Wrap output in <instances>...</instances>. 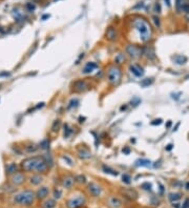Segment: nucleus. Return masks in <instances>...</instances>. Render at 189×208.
Segmentation results:
<instances>
[{"label":"nucleus","instance_id":"f257e3e1","mask_svg":"<svg viewBox=\"0 0 189 208\" xmlns=\"http://www.w3.org/2000/svg\"><path fill=\"white\" fill-rule=\"evenodd\" d=\"M21 167L24 171H35L39 173H44L47 171L49 165L43 158L40 157H32L23 160L21 162Z\"/></svg>","mask_w":189,"mask_h":208},{"label":"nucleus","instance_id":"f03ea898","mask_svg":"<svg viewBox=\"0 0 189 208\" xmlns=\"http://www.w3.org/2000/svg\"><path fill=\"white\" fill-rule=\"evenodd\" d=\"M132 26L137 29L139 34H140V39L142 42H147L149 41L151 38V27H150L149 23L147 22L144 18H137L132 21Z\"/></svg>","mask_w":189,"mask_h":208},{"label":"nucleus","instance_id":"7ed1b4c3","mask_svg":"<svg viewBox=\"0 0 189 208\" xmlns=\"http://www.w3.org/2000/svg\"><path fill=\"white\" fill-rule=\"evenodd\" d=\"M35 201V193L32 190H24L20 192L14 198V202L17 204L24 205V206H29L32 205Z\"/></svg>","mask_w":189,"mask_h":208},{"label":"nucleus","instance_id":"20e7f679","mask_svg":"<svg viewBox=\"0 0 189 208\" xmlns=\"http://www.w3.org/2000/svg\"><path fill=\"white\" fill-rule=\"evenodd\" d=\"M121 78H122V71L117 65H112L108 68L107 71V79L108 82L114 86L120 84Z\"/></svg>","mask_w":189,"mask_h":208},{"label":"nucleus","instance_id":"39448f33","mask_svg":"<svg viewBox=\"0 0 189 208\" xmlns=\"http://www.w3.org/2000/svg\"><path fill=\"white\" fill-rule=\"evenodd\" d=\"M85 197L84 195H76L74 198H71L66 202V205L69 208H80L85 204Z\"/></svg>","mask_w":189,"mask_h":208},{"label":"nucleus","instance_id":"423d86ee","mask_svg":"<svg viewBox=\"0 0 189 208\" xmlns=\"http://www.w3.org/2000/svg\"><path fill=\"white\" fill-rule=\"evenodd\" d=\"M126 53L132 59H138L143 55V49H141L140 46L134 45V44H128L126 46Z\"/></svg>","mask_w":189,"mask_h":208},{"label":"nucleus","instance_id":"0eeeda50","mask_svg":"<svg viewBox=\"0 0 189 208\" xmlns=\"http://www.w3.org/2000/svg\"><path fill=\"white\" fill-rule=\"evenodd\" d=\"M88 84L85 80H77L73 83V91L76 93H82L88 89Z\"/></svg>","mask_w":189,"mask_h":208},{"label":"nucleus","instance_id":"6e6552de","mask_svg":"<svg viewBox=\"0 0 189 208\" xmlns=\"http://www.w3.org/2000/svg\"><path fill=\"white\" fill-rule=\"evenodd\" d=\"M87 190L88 192L91 193L93 197H96V198H98V197H100L102 193V188L101 186H99L97 183H94L91 182L89 183L87 185Z\"/></svg>","mask_w":189,"mask_h":208},{"label":"nucleus","instance_id":"1a4fd4ad","mask_svg":"<svg viewBox=\"0 0 189 208\" xmlns=\"http://www.w3.org/2000/svg\"><path fill=\"white\" fill-rule=\"evenodd\" d=\"M129 71H130L132 75H134L138 78H140L144 75V68L139 64H131L129 66Z\"/></svg>","mask_w":189,"mask_h":208},{"label":"nucleus","instance_id":"9d476101","mask_svg":"<svg viewBox=\"0 0 189 208\" xmlns=\"http://www.w3.org/2000/svg\"><path fill=\"white\" fill-rule=\"evenodd\" d=\"M108 205L112 208H121L122 207V201L117 197H110L108 199Z\"/></svg>","mask_w":189,"mask_h":208},{"label":"nucleus","instance_id":"9b49d317","mask_svg":"<svg viewBox=\"0 0 189 208\" xmlns=\"http://www.w3.org/2000/svg\"><path fill=\"white\" fill-rule=\"evenodd\" d=\"M96 68H98V64L96 62H87L82 72H83V74H91Z\"/></svg>","mask_w":189,"mask_h":208},{"label":"nucleus","instance_id":"f8f14e48","mask_svg":"<svg viewBox=\"0 0 189 208\" xmlns=\"http://www.w3.org/2000/svg\"><path fill=\"white\" fill-rule=\"evenodd\" d=\"M106 39L109 40V41H114V40L117 39V32H116L114 27L109 26L106 29Z\"/></svg>","mask_w":189,"mask_h":208},{"label":"nucleus","instance_id":"ddd939ff","mask_svg":"<svg viewBox=\"0 0 189 208\" xmlns=\"http://www.w3.org/2000/svg\"><path fill=\"white\" fill-rule=\"evenodd\" d=\"M78 156L80 159L82 160H87V159H91V153L87 148H81V149L78 150Z\"/></svg>","mask_w":189,"mask_h":208},{"label":"nucleus","instance_id":"4468645a","mask_svg":"<svg viewBox=\"0 0 189 208\" xmlns=\"http://www.w3.org/2000/svg\"><path fill=\"white\" fill-rule=\"evenodd\" d=\"M76 180L72 177H65L63 179V182H62V185L63 187H65L66 189H71L74 186V183H75Z\"/></svg>","mask_w":189,"mask_h":208},{"label":"nucleus","instance_id":"2eb2a0df","mask_svg":"<svg viewBox=\"0 0 189 208\" xmlns=\"http://www.w3.org/2000/svg\"><path fill=\"white\" fill-rule=\"evenodd\" d=\"M24 182V176L22 173H15L12 178V183L15 184V185H20Z\"/></svg>","mask_w":189,"mask_h":208},{"label":"nucleus","instance_id":"dca6fc26","mask_svg":"<svg viewBox=\"0 0 189 208\" xmlns=\"http://www.w3.org/2000/svg\"><path fill=\"white\" fill-rule=\"evenodd\" d=\"M49 193V189L47 187H41L39 190L37 191V198L38 199H44L46 198Z\"/></svg>","mask_w":189,"mask_h":208},{"label":"nucleus","instance_id":"f3484780","mask_svg":"<svg viewBox=\"0 0 189 208\" xmlns=\"http://www.w3.org/2000/svg\"><path fill=\"white\" fill-rule=\"evenodd\" d=\"M143 55H145L148 59L150 60H153L156 58V55H154V52H153V49L151 47H144L143 49Z\"/></svg>","mask_w":189,"mask_h":208},{"label":"nucleus","instance_id":"a211bd4d","mask_svg":"<svg viewBox=\"0 0 189 208\" xmlns=\"http://www.w3.org/2000/svg\"><path fill=\"white\" fill-rule=\"evenodd\" d=\"M151 165V161L147 159H138L136 161V166H141V167H149Z\"/></svg>","mask_w":189,"mask_h":208},{"label":"nucleus","instance_id":"6ab92c4d","mask_svg":"<svg viewBox=\"0 0 189 208\" xmlns=\"http://www.w3.org/2000/svg\"><path fill=\"white\" fill-rule=\"evenodd\" d=\"M172 60L174 62H176V64L179 65H182V64H185L186 61H187V58L186 57H184V56L182 55H176L172 57Z\"/></svg>","mask_w":189,"mask_h":208},{"label":"nucleus","instance_id":"aec40b11","mask_svg":"<svg viewBox=\"0 0 189 208\" xmlns=\"http://www.w3.org/2000/svg\"><path fill=\"white\" fill-rule=\"evenodd\" d=\"M125 60H126V58H125V55H124L123 53H119V54L114 57V63L118 65L123 64L124 62H125Z\"/></svg>","mask_w":189,"mask_h":208},{"label":"nucleus","instance_id":"412c9836","mask_svg":"<svg viewBox=\"0 0 189 208\" xmlns=\"http://www.w3.org/2000/svg\"><path fill=\"white\" fill-rule=\"evenodd\" d=\"M102 169H103V171L105 172V173H108V175H111V176H116L117 177L118 175H119V172L117 171V170H114V169L110 168L109 166L107 165H103L102 166Z\"/></svg>","mask_w":189,"mask_h":208},{"label":"nucleus","instance_id":"4be33fe9","mask_svg":"<svg viewBox=\"0 0 189 208\" xmlns=\"http://www.w3.org/2000/svg\"><path fill=\"white\" fill-rule=\"evenodd\" d=\"M56 204L57 203H56V201L54 199H49V200H46L42 204V208H55Z\"/></svg>","mask_w":189,"mask_h":208},{"label":"nucleus","instance_id":"5701e85b","mask_svg":"<svg viewBox=\"0 0 189 208\" xmlns=\"http://www.w3.org/2000/svg\"><path fill=\"white\" fill-rule=\"evenodd\" d=\"M123 192L126 195V197H128V198H130V199H137L138 198V193H137V191H134V190H131V189H125Z\"/></svg>","mask_w":189,"mask_h":208},{"label":"nucleus","instance_id":"b1692460","mask_svg":"<svg viewBox=\"0 0 189 208\" xmlns=\"http://www.w3.org/2000/svg\"><path fill=\"white\" fill-rule=\"evenodd\" d=\"M7 172L9 173V175H12V173H16L17 171V165L15 164V163H11V164H9V165L7 166Z\"/></svg>","mask_w":189,"mask_h":208},{"label":"nucleus","instance_id":"393cba45","mask_svg":"<svg viewBox=\"0 0 189 208\" xmlns=\"http://www.w3.org/2000/svg\"><path fill=\"white\" fill-rule=\"evenodd\" d=\"M79 103H80L79 99H77V98H74V99H72V100L69 101V105H67V109H71V108H76L79 105Z\"/></svg>","mask_w":189,"mask_h":208},{"label":"nucleus","instance_id":"a878e982","mask_svg":"<svg viewBox=\"0 0 189 208\" xmlns=\"http://www.w3.org/2000/svg\"><path fill=\"white\" fill-rule=\"evenodd\" d=\"M181 197H182V195L179 193V192H171V193H169V197H168V198H169V200L171 202H176L181 199Z\"/></svg>","mask_w":189,"mask_h":208},{"label":"nucleus","instance_id":"bb28decb","mask_svg":"<svg viewBox=\"0 0 189 208\" xmlns=\"http://www.w3.org/2000/svg\"><path fill=\"white\" fill-rule=\"evenodd\" d=\"M29 181H31V183L33 184V185H39L40 183L42 182V178L40 176H33L31 179H29Z\"/></svg>","mask_w":189,"mask_h":208},{"label":"nucleus","instance_id":"cd10ccee","mask_svg":"<svg viewBox=\"0 0 189 208\" xmlns=\"http://www.w3.org/2000/svg\"><path fill=\"white\" fill-rule=\"evenodd\" d=\"M152 83H153V78H146V79H143L141 81V86L142 87H148Z\"/></svg>","mask_w":189,"mask_h":208},{"label":"nucleus","instance_id":"c85d7f7f","mask_svg":"<svg viewBox=\"0 0 189 208\" xmlns=\"http://www.w3.org/2000/svg\"><path fill=\"white\" fill-rule=\"evenodd\" d=\"M72 133H73L72 128L69 126V124H65V125H64V137L67 138V137H69L72 135Z\"/></svg>","mask_w":189,"mask_h":208},{"label":"nucleus","instance_id":"c756f323","mask_svg":"<svg viewBox=\"0 0 189 208\" xmlns=\"http://www.w3.org/2000/svg\"><path fill=\"white\" fill-rule=\"evenodd\" d=\"M122 181H123L125 184H130L131 183V177L128 175V173H124L122 176Z\"/></svg>","mask_w":189,"mask_h":208},{"label":"nucleus","instance_id":"7c9ffc66","mask_svg":"<svg viewBox=\"0 0 189 208\" xmlns=\"http://www.w3.org/2000/svg\"><path fill=\"white\" fill-rule=\"evenodd\" d=\"M40 147L42 148V149H49V141L47 139H44L43 141H41V143H40Z\"/></svg>","mask_w":189,"mask_h":208},{"label":"nucleus","instance_id":"2f4dec72","mask_svg":"<svg viewBox=\"0 0 189 208\" xmlns=\"http://www.w3.org/2000/svg\"><path fill=\"white\" fill-rule=\"evenodd\" d=\"M60 125H61V122H60V120H56L55 122H54V124H53L52 126V130L55 133V131H58L59 128H60Z\"/></svg>","mask_w":189,"mask_h":208},{"label":"nucleus","instance_id":"473e14b6","mask_svg":"<svg viewBox=\"0 0 189 208\" xmlns=\"http://www.w3.org/2000/svg\"><path fill=\"white\" fill-rule=\"evenodd\" d=\"M151 187L152 186H151V184L149 182H145L141 185V188H143L144 190H151Z\"/></svg>","mask_w":189,"mask_h":208},{"label":"nucleus","instance_id":"72a5a7b5","mask_svg":"<svg viewBox=\"0 0 189 208\" xmlns=\"http://www.w3.org/2000/svg\"><path fill=\"white\" fill-rule=\"evenodd\" d=\"M75 180H76V181H77V182L82 183V184L86 182V178H85L84 176H82V175H79V176H77V177H76V179H75Z\"/></svg>","mask_w":189,"mask_h":208},{"label":"nucleus","instance_id":"f704fd0d","mask_svg":"<svg viewBox=\"0 0 189 208\" xmlns=\"http://www.w3.org/2000/svg\"><path fill=\"white\" fill-rule=\"evenodd\" d=\"M152 20H153V22H154V25H156V27H160V26H161L160 18H159L158 16H153Z\"/></svg>","mask_w":189,"mask_h":208},{"label":"nucleus","instance_id":"c9c22d12","mask_svg":"<svg viewBox=\"0 0 189 208\" xmlns=\"http://www.w3.org/2000/svg\"><path fill=\"white\" fill-rule=\"evenodd\" d=\"M54 197H55V199H60L62 197V191L60 189H55L54 190Z\"/></svg>","mask_w":189,"mask_h":208},{"label":"nucleus","instance_id":"e433bc0d","mask_svg":"<svg viewBox=\"0 0 189 208\" xmlns=\"http://www.w3.org/2000/svg\"><path fill=\"white\" fill-rule=\"evenodd\" d=\"M140 103H141V99H139V98H134L131 100V105H134V106H138Z\"/></svg>","mask_w":189,"mask_h":208},{"label":"nucleus","instance_id":"4c0bfd02","mask_svg":"<svg viewBox=\"0 0 189 208\" xmlns=\"http://www.w3.org/2000/svg\"><path fill=\"white\" fill-rule=\"evenodd\" d=\"M63 159H64L66 161V162H67V164H69V165H71V166L74 165V162H73V160L71 159V158H69V156H66V155H65V156H63Z\"/></svg>","mask_w":189,"mask_h":208},{"label":"nucleus","instance_id":"58836bf2","mask_svg":"<svg viewBox=\"0 0 189 208\" xmlns=\"http://www.w3.org/2000/svg\"><path fill=\"white\" fill-rule=\"evenodd\" d=\"M160 124H162V119H156V120H153L152 122H151V125H160Z\"/></svg>","mask_w":189,"mask_h":208},{"label":"nucleus","instance_id":"ea45409f","mask_svg":"<svg viewBox=\"0 0 189 208\" xmlns=\"http://www.w3.org/2000/svg\"><path fill=\"white\" fill-rule=\"evenodd\" d=\"M154 12L156 13H161V5L160 3L158 2V3H156V7H154Z\"/></svg>","mask_w":189,"mask_h":208},{"label":"nucleus","instance_id":"a19ab883","mask_svg":"<svg viewBox=\"0 0 189 208\" xmlns=\"http://www.w3.org/2000/svg\"><path fill=\"white\" fill-rule=\"evenodd\" d=\"M182 208H189V199H185V202H184Z\"/></svg>","mask_w":189,"mask_h":208},{"label":"nucleus","instance_id":"79ce46f5","mask_svg":"<svg viewBox=\"0 0 189 208\" xmlns=\"http://www.w3.org/2000/svg\"><path fill=\"white\" fill-rule=\"evenodd\" d=\"M122 151H123L124 155H129V153H130V149H129L128 147H124L123 149H122Z\"/></svg>","mask_w":189,"mask_h":208},{"label":"nucleus","instance_id":"37998d69","mask_svg":"<svg viewBox=\"0 0 189 208\" xmlns=\"http://www.w3.org/2000/svg\"><path fill=\"white\" fill-rule=\"evenodd\" d=\"M127 109V105H122L120 107V111H126Z\"/></svg>","mask_w":189,"mask_h":208},{"label":"nucleus","instance_id":"c03bdc74","mask_svg":"<svg viewBox=\"0 0 189 208\" xmlns=\"http://www.w3.org/2000/svg\"><path fill=\"white\" fill-rule=\"evenodd\" d=\"M172 206L174 208H179L180 207V204H179V203H176V202H172Z\"/></svg>","mask_w":189,"mask_h":208},{"label":"nucleus","instance_id":"a18cd8bd","mask_svg":"<svg viewBox=\"0 0 189 208\" xmlns=\"http://www.w3.org/2000/svg\"><path fill=\"white\" fill-rule=\"evenodd\" d=\"M172 144H168V145H167V147H166V150H171L172 149Z\"/></svg>","mask_w":189,"mask_h":208},{"label":"nucleus","instance_id":"49530a36","mask_svg":"<svg viewBox=\"0 0 189 208\" xmlns=\"http://www.w3.org/2000/svg\"><path fill=\"white\" fill-rule=\"evenodd\" d=\"M171 124H172V122H171V121H168V122H167V124H166L167 128H169V127L171 126Z\"/></svg>","mask_w":189,"mask_h":208},{"label":"nucleus","instance_id":"de8ad7c7","mask_svg":"<svg viewBox=\"0 0 189 208\" xmlns=\"http://www.w3.org/2000/svg\"><path fill=\"white\" fill-rule=\"evenodd\" d=\"M27 7H29V10H31V11H34V9H35V5H32V7H31L29 4H27Z\"/></svg>","mask_w":189,"mask_h":208},{"label":"nucleus","instance_id":"09e8293b","mask_svg":"<svg viewBox=\"0 0 189 208\" xmlns=\"http://www.w3.org/2000/svg\"><path fill=\"white\" fill-rule=\"evenodd\" d=\"M79 120H80V123H83V122H84V120H85V118L84 117H83V118L80 117V118H79Z\"/></svg>","mask_w":189,"mask_h":208},{"label":"nucleus","instance_id":"8fccbe9b","mask_svg":"<svg viewBox=\"0 0 189 208\" xmlns=\"http://www.w3.org/2000/svg\"><path fill=\"white\" fill-rule=\"evenodd\" d=\"M165 2H167V5L169 7V5H170V0H165Z\"/></svg>","mask_w":189,"mask_h":208},{"label":"nucleus","instance_id":"3c124183","mask_svg":"<svg viewBox=\"0 0 189 208\" xmlns=\"http://www.w3.org/2000/svg\"><path fill=\"white\" fill-rule=\"evenodd\" d=\"M186 189H187V190H189V182L186 184Z\"/></svg>","mask_w":189,"mask_h":208}]
</instances>
